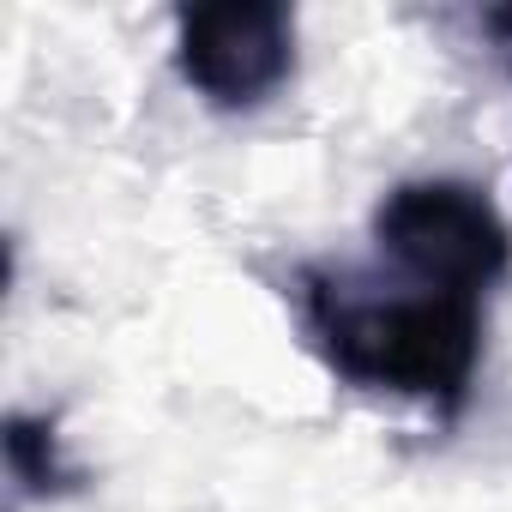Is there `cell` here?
<instances>
[{
    "label": "cell",
    "instance_id": "obj_1",
    "mask_svg": "<svg viewBox=\"0 0 512 512\" xmlns=\"http://www.w3.org/2000/svg\"><path fill=\"white\" fill-rule=\"evenodd\" d=\"M296 314L320 362L368 392L422 398L440 416H458L482 362V296H452L398 278L368 284L356 272L308 266L296 272Z\"/></svg>",
    "mask_w": 512,
    "mask_h": 512
},
{
    "label": "cell",
    "instance_id": "obj_2",
    "mask_svg": "<svg viewBox=\"0 0 512 512\" xmlns=\"http://www.w3.org/2000/svg\"><path fill=\"white\" fill-rule=\"evenodd\" d=\"M374 247L392 260L398 278L482 302L512 266V229L500 205L458 175L398 181L374 205Z\"/></svg>",
    "mask_w": 512,
    "mask_h": 512
},
{
    "label": "cell",
    "instance_id": "obj_3",
    "mask_svg": "<svg viewBox=\"0 0 512 512\" xmlns=\"http://www.w3.org/2000/svg\"><path fill=\"white\" fill-rule=\"evenodd\" d=\"M175 67L211 109H260L296 73V13L278 0L181 7Z\"/></svg>",
    "mask_w": 512,
    "mask_h": 512
},
{
    "label": "cell",
    "instance_id": "obj_4",
    "mask_svg": "<svg viewBox=\"0 0 512 512\" xmlns=\"http://www.w3.org/2000/svg\"><path fill=\"white\" fill-rule=\"evenodd\" d=\"M7 470L25 494H61V488L79 482L61 458V440H55L49 416H7Z\"/></svg>",
    "mask_w": 512,
    "mask_h": 512
}]
</instances>
